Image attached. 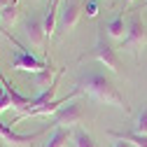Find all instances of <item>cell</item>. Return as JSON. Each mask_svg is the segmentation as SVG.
Wrapping results in <instances>:
<instances>
[{
  "label": "cell",
  "instance_id": "1",
  "mask_svg": "<svg viewBox=\"0 0 147 147\" xmlns=\"http://www.w3.org/2000/svg\"><path fill=\"white\" fill-rule=\"evenodd\" d=\"M77 89H82L84 94H89L94 100L103 103V105H112V107H119V110H128L126 105V98L117 91V86L112 84V80H107L100 70H89L80 77L77 82Z\"/></svg>",
  "mask_w": 147,
  "mask_h": 147
},
{
  "label": "cell",
  "instance_id": "2",
  "mask_svg": "<svg viewBox=\"0 0 147 147\" xmlns=\"http://www.w3.org/2000/svg\"><path fill=\"white\" fill-rule=\"evenodd\" d=\"M94 59H96L100 65H105L107 70H112V72H119V70H121L119 56H117L115 47L105 40V30H103V28H100V33H98V40H96V47H94Z\"/></svg>",
  "mask_w": 147,
  "mask_h": 147
},
{
  "label": "cell",
  "instance_id": "3",
  "mask_svg": "<svg viewBox=\"0 0 147 147\" xmlns=\"http://www.w3.org/2000/svg\"><path fill=\"white\" fill-rule=\"evenodd\" d=\"M82 12H84V5H80V0H63L59 7V21H56L59 30H63V33L72 30L75 24L80 21Z\"/></svg>",
  "mask_w": 147,
  "mask_h": 147
},
{
  "label": "cell",
  "instance_id": "4",
  "mask_svg": "<svg viewBox=\"0 0 147 147\" xmlns=\"http://www.w3.org/2000/svg\"><path fill=\"white\" fill-rule=\"evenodd\" d=\"M145 42H147V30H145V26H142V19H140L138 14H133L131 19H128V24H126V38L121 40V45H124L126 49H131V51L138 54V49H140Z\"/></svg>",
  "mask_w": 147,
  "mask_h": 147
},
{
  "label": "cell",
  "instance_id": "5",
  "mask_svg": "<svg viewBox=\"0 0 147 147\" xmlns=\"http://www.w3.org/2000/svg\"><path fill=\"white\" fill-rule=\"evenodd\" d=\"M82 117H84L82 105H80V103H75V100H70V103L61 105L56 112L51 115V126H65V128H70V126L80 124V121H82Z\"/></svg>",
  "mask_w": 147,
  "mask_h": 147
},
{
  "label": "cell",
  "instance_id": "6",
  "mask_svg": "<svg viewBox=\"0 0 147 147\" xmlns=\"http://www.w3.org/2000/svg\"><path fill=\"white\" fill-rule=\"evenodd\" d=\"M47 65H49L47 61L33 56V54L26 51V49H16L14 56H12V68H14V70H21V72H40V70H45Z\"/></svg>",
  "mask_w": 147,
  "mask_h": 147
},
{
  "label": "cell",
  "instance_id": "7",
  "mask_svg": "<svg viewBox=\"0 0 147 147\" xmlns=\"http://www.w3.org/2000/svg\"><path fill=\"white\" fill-rule=\"evenodd\" d=\"M80 91H82V89H75V91H70V94H68V96H63V98H56V100H51V103H45V105H40V107L30 110V112H26V115H21L19 119H16V124H19V121H24V119H30V117H49V115H54L61 105L70 103L72 98L80 94Z\"/></svg>",
  "mask_w": 147,
  "mask_h": 147
},
{
  "label": "cell",
  "instance_id": "8",
  "mask_svg": "<svg viewBox=\"0 0 147 147\" xmlns=\"http://www.w3.org/2000/svg\"><path fill=\"white\" fill-rule=\"evenodd\" d=\"M24 33H26V38H28V42L33 47L45 49L47 35H45V21L40 19V16H30V19L26 21V26H24Z\"/></svg>",
  "mask_w": 147,
  "mask_h": 147
},
{
  "label": "cell",
  "instance_id": "9",
  "mask_svg": "<svg viewBox=\"0 0 147 147\" xmlns=\"http://www.w3.org/2000/svg\"><path fill=\"white\" fill-rule=\"evenodd\" d=\"M40 136H42V131H35V133H16L9 124H5L3 119H0V138H5V140L12 142L14 147H19V145H28V142H33V140H38Z\"/></svg>",
  "mask_w": 147,
  "mask_h": 147
},
{
  "label": "cell",
  "instance_id": "10",
  "mask_svg": "<svg viewBox=\"0 0 147 147\" xmlns=\"http://www.w3.org/2000/svg\"><path fill=\"white\" fill-rule=\"evenodd\" d=\"M61 72H63V70L54 72V68H51V65H47V68H45V70H40V72H33V82H35V86H38V89H45V91H47L54 82L59 80Z\"/></svg>",
  "mask_w": 147,
  "mask_h": 147
},
{
  "label": "cell",
  "instance_id": "11",
  "mask_svg": "<svg viewBox=\"0 0 147 147\" xmlns=\"http://www.w3.org/2000/svg\"><path fill=\"white\" fill-rule=\"evenodd\" d=\"M68 138H70V128H65V126H54L51 136H49L40 147H65V145H68Z\"/></svg>",
  "mask_w": 147,
  "mask_h": 147
},
{
  "label": "cell",
  "instance_id": "12",
  "mask_svg": "<svg viewBox=\"0 0 147 147\" xmlns=\"http://www.w3.org/2000/svg\"><path fill=\"white\" fill-rule=\"evenodd\" d=\"M107 136L115 138V140H126L133 147H147V136H140V133H133V131H107Z\"/></svg>",
  "mask_w": 147,
  "mask_h": 147
},
{
  "label": "cell",
  "instance_id": "13",
  "mask_svg": "<svg viewBox=\"0 0 147 147\" xmlns=\"http://www.w3.org/2000/svg\"><path fill=\"white\" fill-rule=\"evenodd\" d=\"M107 33V38H112V40H124V33H126V24H124V16H115L112 21H107L105 28Z\"/></svg>",
  "mask_w": 147,
  "mask_h": 147
},
{
  "label": "cell",
  "instance_id": "14",
  "mask_svg": "<svg viewBox=\"0 0 147 147\" xmlns=\"http://www.w3.org/2000/svg\"><path fill=\"white\" fill-rule=\"evenodd\" d=\"M72 142H75V147H98V142L94 140V136L86 133L84 128H75V133H72Z\"/></svg>",
  "mask_w": 147,
  "mask_h": 147
},
{
  "label": "cell",
  "instance_id": "15",
  "mask_svg": "<svg viewBox=\"0 0 147 147\" xmlns=\"http://www.w3.org/2000/svg\"><path fill=\"white\" fill-rule=\"evenodd\" d=\"M16 16H19V7H16V3H14V5H9V7H5V9H0V24L12 26V24L16 21Z\"/></svg>",
  "mask_w": 147,
  "mask_h": 147
},
{
  "label": "cell",
  "instance_id": "16",
  "mask_svg": "<svg viewBox=\"0 0 147 147\" xmlns=\"http://www.w3.org/2000/svg\"><path fill=\"white\" fill-rule=\"evenodd\" d=\"M133 133H140V136H147V105L138 112V117H136V124H133V128H131Z\"/></svg>",
  "mask_w": 147,
  "mask_h": 147
},
{
  "label": "cell",
  "instance_id": "17",
  "mask_svg": "<svg viewBox=\"0 0 147 147\" xmlns=\"http://www.w3.org/2000/svg\"><path fill=\"white\" fill-rule=\"evenodd\" d=\"M84 12H86V16H91V19L98 16V3L96 0H86L84 3Z\"/></svg>",
  "mask_w": 147,
  "mask_h": 147
},
{
  "label": "cell",
  "instance_id": "18",
  "mask_svg": "<svg viewBox=\"0 0 147 147\" xmlns=\"http://www.w3.org/2000/svg\"><path fill=\"white\" fill-rule=\"evenodd\" d=\"M9 107L14 110V103H12V98H9L7 94H5L3 98H0V115H3V112H5V110H9Z\"/></svg>",
  "mask_w": 147,
  "mask_h": 147
},
{
  "label": "cell",
  "instance_id": "19",
  "mask_svg": "<svg viewBox=\"0 0 147 147\" xmlns=\"http://www.w3.org/2000/svg\"><path fill=\"white\" fill-rule=\"evenodd\" d=\"M112 147H133V145H131V142H126V140H115Z\"/></svg>",
  "mask_w": 147,
  "mask_h": 147
},
{
  "label": "cell",
  "instance_id": "20",
  "mask_svg": "<svg viewBox=\"0 0 147 147\" xmlns=\"http://www.w3.org/2000/svg\"><path fill=\"white\" fill-rule=\"evenodd\" d=\"M16 0H0V9H5V7H9V5H14Z\"/></svg>",
  "mask_w": 147,
  "mask_h": 147
},
{
  "label": "cell",
  "instance_id": "21",
  "mask_svg": "<svg viewBox=\"0 0 147 147\" xmlns=\"http://www.w3.org/2000/svg\"><path fill=\"white\" fill-rule=\"evenodd\" d=\"M5 94H7V91H5V86H3V82H0V98H3Z\"/></svg>",
  "mask_w": 147,
  "mask_h": 147
},
{
  "label": "cell",
  "instance_id": "22",
  "mask_svg": "<svg viewBox=\"0 0 147 147\" xmlns=\"http://www.w3.org/2000/svg\"><path fill=\"white\" fill-rule=\"evenodd\" d=\"M124 3H126V5H131V3H133V0H124Z\"/></svg>",
  "mask_w": 147,
  "mask_h": 147
}]
</instances>
